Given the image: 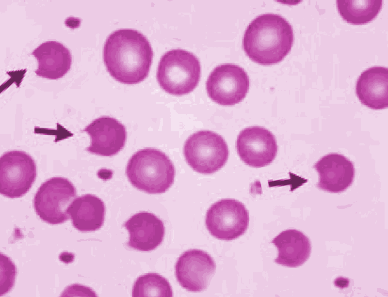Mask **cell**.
<instances>
[{
	"label": "cell",
	"instance_id": "1",
	"mask_svg": "<svg viewBox=\"0 0 388 297\" xmlns=\"http://www.w3.org/2000/svg\"><path fill=\"white\" fill-rule=\"evenodd\" d=\"M153 55L148 39L141 32L129 29L111 33L103 51V61L110 75L126 84L140 83L147 77Z\"/></svg>",
	"mask_w": 388,
	"mask_h": 297
},
{
	"label": "cell",
	"instance_id": "2",
	"mask_svg": "<svg viewBox=\"0 0 388 297\" xmlns=\"http://www.w3.org/2000/svg\"><path fill=\"white\" fill-rule=\"evenodd\" d=\"M292 28L281 16L264 14L253 19L242 39L243 50L253 62L264 65L282 61L291 50Z\"/></svg>",
	"mask_w": 388,
	"mask_h": 297
},
{
	"label": "cell",
	"instance_id": "3",
	"mask_svg": "<svg viewBox=\"0 0 388 297\" xmlns=\"http://www.w3.org/2000/svg\"><path fill=\"white\" fill-rule=\"evenodd\" d=\"M126 173L136 188L150 194L166 191L173 184L175 175L174 165L162 152L145 148L134 154L127 164Z\"/></svg>",
	"mask_w": 388,
	"mask_h": 297
},
{
	"label": "cell",
	"instance_id": "4",
	"mask_svg": "<svg viewBox=\"0 0 388 297\" xmlns=\"http://www.w3.org/2000/svg\"><path fill=\"white\" fill-rule=\"evenodd\" d=\"M201 75L200 63L193 53L177 48L161 58L156 77L160 87L175 95L188 94L197 86Z\"/></svg>",
	"mask_w": 388,
	"mask_h": 297
},
{
	"label": "cell",
	"instance_id": "5",
	"mask_svg": "<svg viewBox=\"0 0 388 297\" xmlns=\"http://www.w3.org/2000/svg\"><path fill=\"white\" fill-rule=\"evenodd\" d=\"M183 152L190 166L203 174L217 172L224 166L228 157L227 145L223 137L208 130L191 135L184 143Z\"/></svg>",
	"mask_w": 388,
	"mask_h": 297
},
{
	"label": "cell",
	"instance_id": "6",
	"mask_svg": "<svg viewBox=\"0 0 388 297\" xmlns=\"http://www.w3.org/2000/svg\"><path fill=\"white\" fill-rule=\"evenodd\" d=\"M76 189L67 178L54 177L41 184L36 192L33 205L37 215L52 225L62 224L69 218L67 209L76 199Z\"/></svg>",
	"mask_w": 388,
	"mask_h": 297
},
{
	"label": "cell",
	"instance_id": "7",
	"mask_svg": "<svg viewBox=\"0 0 388 297\" xmlns=\"http://www.w3.org/2000/svg\"><path fill=\"white\" fill-rule=\"evenodd\" d=\"M0 161V194L9 198L24 195L36 179L34 159L24 151L12 150L4 153Z\"/></svg>",
	"mask_w": 388,
	"mask_h": 297
},
{
	"label": "cell",
	"instance_id": "8",
	"mask_svg": "<svg viewBox=\"0 0 388 297\" xmlns=\"http://www.w3.org/2000/svg\"><path fill=\"white\" fill-rule=\"evenodd\" d=\"M249 222V213L244 205L232 199H222L214 203L207 210L205 218L210 233L224 240H231L243 234Z\"/></svg>",
	"mask_w": 388,
	"mask_h": 297
},
{
	"label": "cell",
	"instance_id": "9",
	"mask_svg": "<svg viewBox=\"0 0 388 297\" xmlns=\"http://www.w3.org/2000/svg\"><path fill=\"white\" fill-rule=\"evenodd\" d=\"M249 78L240 66L225 63L210 73L206 86L209 97L223 106H232L242 101L249 88Z\"/></svg>",
	"mask_w": 388,
	"mask_h": 297
},
{
	"label": "cell",
	"instance_id": "10",
	"mask_svg": "<svg viewBox=\"0 0 388 297\" xmlns=\"http://www.w3.org/2000/svg\"><path fill=\"white\" fill-rule=\"evenodd\" d=\"M236 148L240 158L246 164L257 168L270 164L277 152L274 135L268 129L258 126L245 128L240 132Z\"/></svg>",
	"mask_w": 388,
	"mask_h": 297
},
{
	"label": "cell",
	"instance_id": "11",
	"mask_svg": "<svg viewBox=\"0 0 388 297\" xmlns=\"http://www.w3.org/2000/svg\"><path fill=\"white\" fill-rule=\"evenodd\" d=\"M215 269V263L209 254L200 250L191 249L178 258L175 275L183 288L198 292L207 288Z\"/></svg>",
	"mask_w": 388,
	"mask_h": 297
},
{
	"label": "cell",
	"instance_id": "12",
	"mask_svg": "<svg viewBox=\"0 0 388 297\" xmlns=\"http://www.w3.org/2000/svg\"><path fill=\"white\" fill-rule=\"evenodd\" d=\"M91 142L86 150L104 156L116 155L124 147L127 132L124 125L114 118L102 116L93 120L83 130Z\"/></svg>",
	"mask_w": 388,
	"mask_h": 297
},
{
	"label": "cell",
	"instance_id": "13",
	"mask_svg": "<svg viewBox=\"0 0 388 297\" xmlns=\"http://www.w3.org/2000/svg\"><path fill=\"white\" fill-rule=\"evenodd\" d=\"M313 167L319 175L316 186L324 191L340 193L346 190L353 182L355 174L354 164L342 155H326Z\"/></svg>",
	"mask_w": 388,
	"mask_h": 297
},
{
	"label": "cell",
	"instance_id": "14",
	"mask_svg": "<svg viewBox=\"0 0 388 297\" xmlns=\"http://www.w3.org/2000/svg\"><path fill=\"white\" fill-rule=\"evenodd\" d=\"M123 226L129 233L127 246L135 250H152L163 240L164 224L160 219L151 213H136L124 223Z\"/></svg>",
	"mask_w": 388,
	"mask_h": 297
},
{
	"label": "cell",
	"instance_id": "15",
	"mask_svg": "<svg viewBox=\"0 0 388 297\" xmlns=\"http://www.w3.org/2000/svg\"><path fill=\"white\" fill-rule=\"evenodd\" d=\"M388 69L380 66L363 71L356 84V94L364 106L374 110L388 106Z\"/></svg>",
	"mask_w": 388,
	"mask_h": 297
},
{
	"label": "cell",
	"instance_id": "16",
	"mask_svg": "<svg viewBox=\"0 0 388 297\" xmlns=\"http://www.w3.org/2000/svg\"><path fill=\"white\" fill-rule=\"evenodd\" d=\"M38 63L36 75L49 79L63 77L70 70L72 57L62 43L48 41L40 44L32 52Z\"/></svg>",
	"mask_w": 388,
	"mask_h": 297
},
{
	"label": "cell",
	"instance_id": "17",
	"mask_svg": "<svg viewBox=\"0 0 388 297\" xmlns=\"http://www.w3.org/2000/svg\"><path fill=\"white\" fill-rule=\"evenodd\" d=\"M276 247L277 264L290 267L302 265L309 258L311 246L309 239L302 232L288 229L280 233L271 242Z\"/></svg>",
	"mask_w": 388,
	"mask_h": 297
},
{
	"label": "cell",
	"instance_id": "18",
	"mask_svg": "<svg viewBox=\"0 0 388 297\" xmlns=\"http://www.w3.org/2000/svg\"><path fill=\"white\" fill-rule=\"evenodd\" d=\"M73 226L81 232L95 231L103 225L105 206L102 200L90 194L76 198L67 209Z\"/></svg>",
	"mask_w": 388,
	"mask_h": 297
},
{
	"label": "cell",
	"instance_id": "19",
	"mask_svg": "<svg viewBox=\"0 0 388 297\" xmlns=\"http://www.w3.org/2000/svg\"><path fill=\"white\" fill-rule=\"evenodd\" d=\"M382 0H337V10L347 23L367 24L374 19L382 7Z\"/></svg>",
	"mask_w": 388,
	"mask_h": 297
},
{
	"label": "cell",
	"instance_id": "20",
	"mask_svg": "<svg viewBox=\"0 0 388 297\" xmlns=\"http://www.w3.org/2000/svg\"><path fill=\"white\" fill-rule=\"evenodd\" d=\"M133 297H171V286L164 277L156 273L139 276L134 282L132 290Z\"/></svg>",
	"mask_w": 388,
	"mask_h": 297
},
{
	"label": "cell",
	"instance_id": "21",
	"mask_svg": "<svg viewBox=\"0 0 388 297\" xmlns=\"http://www.w3.org/2000/svg\"><path fill=\"white\" fill-rule=\"evenodd\" d=\"M96 297L95 292L89 287L74 284L68 286L61 297Z\"/></svg>",
	"mask_w": 388,
	"mask_h": 297
}]
</instances>
